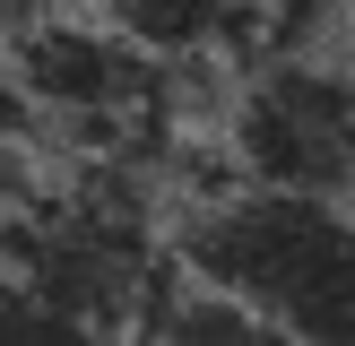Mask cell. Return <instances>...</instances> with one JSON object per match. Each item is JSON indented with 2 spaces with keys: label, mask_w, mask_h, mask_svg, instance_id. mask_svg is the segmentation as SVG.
Wrapping results in <instances>:
<instances>
[{
  "label": "cell",
  "mask_w": 355,
  "mask_h": 346,
  "mask_svg": "<svg viewBox=\"0 0 355 346\" xmlns=\"http://www.w3.org/2000/svg\"><path fill=\"white\" fill-rule=\"evenodd\" d=\"M225 156L243 182L355 208V78L312 69V61L252 69L225 104Z\"/></svg>",
  "instance_id": "7a4b0ae2"
},
{
  "label": "cell",
  "mask_w": 355,
  "mask_h": 346,
  "mask_svg": "<svg viewBox=\"0 0 355 346\" xmlns=\"http://www.w3.org/2000/svg\"><path fill=\"white\" fill-rule=\"evenodd\" d=\"M347 9H355V0H347Z\"/></svg>",
  "instance_id": "5b68a950"
},
{
  "label": "cell",
  "mask_w": 355,
  "mask_h": 346,
  "mask_svg": "<svg viewBox=\"0 0 355 346\" xmlns=\"http://www.w3.org/2000/svg\"><path fill=\"white\" fill-rule=\"evenodd\" d=\"M252 9L269 17V35H277V26H304V17H312V0H252Z\"/></svg>",
  "instance_id": "277c9868"
},
{
  "label": "cell",
  "mask_w": 355,
  "mask_h": 346,
  "mask_svg": "<svg viewBox=\"0 0 355 346\" xmlns=\"http://www.w3.org/2000/svg\"><path fill=\"white\" fill-rule=\"evenodd\" d=\"M104 17L156 61H217L234 35L269 26L252 0H104Z\"/></svg>",
  "instance_id": "3957f363"
},
{
  "label": "cell",
  "mask_w": 355,
  "mask_h": 346,
  "mask_svg": "<svg viewBox=\"0 0 355 346\" xmlns=\"http://www.w3.org/2000/svg\"><path fill=\"white\" fill-rule=\"evenodd\" d=\"M191 277L243 294L277 338H355V208L312 190L225 182L182 217Z\"/></svg>",
  "instance_id": "6da1fadb"
}]
</instances>
